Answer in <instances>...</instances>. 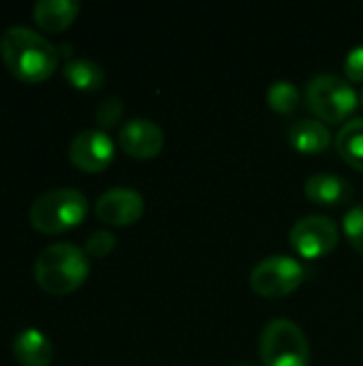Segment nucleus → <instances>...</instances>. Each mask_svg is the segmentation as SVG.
<instances>
[{"label":"nucleus","mask_w":363,"mask_h":366,"mask_svg":"<svg viewBox=\"0 0 363 366\" xmlns=\"http://www.w3.org/2000/svg\"><path fill=\"white\" fill-rule=\"evenodd\" d=\"M116 154L113 139L103 129H86L77 133L71 142L68 157L75 167L96 174L103 172Z\"/></svg>","instance_id":"6e6552de"},{"label":"nucleus","mask_w":363,"mask_h":366,"mask_svg":"<svg viewBox=\"0 0 363 366\" xmlns=\"http://www.w3.org/2000/svg\"><path fill=\"white\" fill-rule=\"evenodd\" d=\"M344 234L349 242L363 253V204L349 208V212L344 214Z\"/></svg>","instance_id":"a211bd4d"},{"label":"nucleus","mask_w":363,"mask_h":366,"mask_svg":"<svg viewBox=\"0 0 363 366\" xmlns=\"http://www.w3.org/2000/svg\"><path fill=\"white\" fill-rule=\"evenodd\" d=\"M306 279V268L291 255H267L250 272V285L261 296H287Z\"/></svg>","instance_id":"423d86ee"},{"label":"nucleus","mask_w":363,"mask_h":366,"mask_svg":"<svg viewBox=\"0 0 363 366\" xmlns=\"http://www.w3.org/2000/svg\"><path fill=\"white\" fill-rule=\"evenodd\" d=\"M344 73L353 81H363V43L355 45L344 58Z\"/></svg>","instance_id":"412c9836"},{"label":"nucleus","mask_w":363,"mask_h":366,"mask_svg":"<svg viewBox=\"0 0 363 366\" xmlns=\"http://www.w3.org/2000/svg\"><path fill=\"white\" fill-rule=\"evenodd\" d=\"M291 247L308 259L332 253L340 240L338 223L327 214H306L291 227Z\"/></svg>","instance_id":"0eeeda50"},{"label":"nucleus","mask_w":363,"mask_h":366,"mask_svg":"<svg viewBox=\"0 0 363 366\" xmlns=\"http://www.w3.org/2000/svg\"><path fill=\"white\" fill-rule=\"evenodd\" d=\"M263 366H308L310 343L304 330L289 317L270 320L259 335Z\"/></svg>","instance_id":"20e7f679"},{"label":"nucleus","mask_w":363,"mask_h":366,"mask_svg":"<svg viewBox=\"0 0 363 366\" xmlns=\"http://www.w3.org/2000/svg\"><path fill=\"white\" fill-rule=\"evenodd\" d=\"M306 195L321 206H338L351 197V184L338 174L329 172H317L306 178L304 182Z\"/></svg>","instance_id":"9b49d317"},{"label":"nucleus","mask_w":363,"mask_h":366,"mask_svg":"<svg viewBox=\"0 0 363 366\" xmlns=\"http://www.w3.org/2000/svg\"><path fill=\"white\" fill-rule=\"evenodd\" d=\"M79 13L77 0H39L32 9V17L45 32H62Z\"/></svg>","instance_id":"ddd939ff"},{"label":"nucleus","mask_w":363,"mask_h":366,"mask_svg":"<svg viewBox=\"0 0 363 366\" xmlns=\"http://www.w3.org/2000/svg\"><path fill=\"white\" fill-rule=\"evenodd\" d=\"M88 214V199L73 187L51 189L34 199L28 219L43 234H60L79 225Z\"/></svg>","instance_id":"7ed1b4c3"},{"label":"nucleus","mask_w":363,"mask_h":366,"mask_svg":"<svg viewBox=\"0 0 363 366\" xmlns=\"http://www.w3.org/2000/svg\"><path fill=\"white\" fill-rule=\"evenodd\" d=\"M289 139H291L295 150H300L304 154H317V152H323L329 146L332 133H329V129H327V124L323 120H319V118H302L289 129Z\"/></svg>","instance_id":"4468645a"},{"label":"nucleus","mask_w":363,"mask_h":366,"mask_svg":"<svg viewBox=\"0 0 363 366\" xmlns=\"http://www.w3.org/2000/svg\"><path fill=\"white\" fill-rule=\"evenodd\" d=\"M13 356L21 366H49L53 360V347L41 330L26 328L13 341Z\"/></svg>","instance_id":"f8f14e48"},{"label":"nucleus","mask_w":363,"mask_h":366,"mask_svg":"<svg viewBox=\"0 0 363 366\" xmlns=\"http://www.w3.org/2000/svg\"><path fill=\"white\" fill-rule=\"evenodd\" d=\"M143 195L131 187H113L96 199V217L113 227L135 223L143 214Z\"/></svg>","instance_id":"1a4fd4ad"},{"label":"nucleus","mask_w":363,"mask_h":366,"mask_svg":"<svg viewBox=\"0 0 363 366\" xmlns=\"http://www.w3.org/2000/svg\"><path fill=\"white\" fill-rule=\"evenodd\" d=\"M362 101H363V92H362Z\"/></svg>","instance_id":"5701e85b"},{"label":"nucleus","mask_w":363,"mask_h":366,"mask_svg":"<svg viewBox=\"0 0 363 366\" xmlns=\"http://www.w3.org/2000/svg\"><path fill=\"white\" fill-rule=\"evenodd\" d=\"M336 148L344 161L363 172V116L344 122L336 135Z\"/></svg>","instance_id":"dca6fc26"},{"label":"nucleus","mask_w":363,"mask_h":366,"mask_svg":"<svg viewBox=\"0 0 363 366\" xmlns=\"http://www.w3.org/2000/svg\"><path fill=\"white\" fill-rule=\"evenodd\" d=\"M90 272V262L83 249L71 242L45 247L34 262V279L41 290L53 296L75 292Z\"/></svg>","instance_id":"f03ea898"},{"label":"nucleus","mask_w":363,"mask_h":366,"mask_svg":"<svg viewBox=\"0 0 363 366\" xmlns=\"http://www.w3.org/2000/svg\"><path fill=\"white\" fill-rule=\"evenodd\" d=\"M122 150L135 159H152L163 150V129L150 118H131L118 133Z\"/></svg>","instance_id":"9d476101"},{"label":"nucleus","mask_w":363,"mask_h":366,"mask_svg":"<svg viewBox=\"0 0 363 366\" xmlns=\"http://www.w3.org/2000/svg\"><path fill=\"white\" fill-rule=\"evenodd\" d=\"M113 247H116V236L107 229H96L88 236L83 251L90 257H107L113 251Z\"/></svg>","instance_id":"aec40b11"},{"label":"nucleus","mask_w":363,"mask_h":366,"mask_svg":"<svg viewBox=\"0 0 363 366\" xmlns=\"http://www.w3.org/2000/svg\"><path fill=\"white\" fill-rule=\"evenodd\" d=\"M306 101L319 120L342 122L357 107V90L336 73H319L306 84Z\"/></svg>","instance_id":"39448f33"},{"label":"nucleus","mask_w":363,"mask_h":366,"mask_svg":"<svg viewBox=\"0 0 363 366\" xmlns=\"http://www.w3.org/2000/svg\"><path fill=\"white\" fill-rule=\"evenodd\" d=\"M124 114V105H122V99L118 97H107L98 103L96 112H94V118H96V124L107 129V127H113Z\"/></svg>","instance_id":"6ab92c4d"},{"label":"nucleus","mask_w":363,"mask_h":366,"mask_svg":"<svg viewBox=\"0 0 363 366\" xmlns=\"http://www.w3.org/2000/svg\"><path fill=\"white\" fill-rule=\"evenodd\" d=\"M62 71H64L66 81L77 90L94 92V90L103 88V84H105L103 66L96 64L94 60H88V58H73L64 64Z\"/></svg>","instance_id":"2eb2a0df"},{"label":"nucleus","mask_w":363,"mask_h":366,"mask_svg":"<svg viewBox=\"0 0 363 366\" xmlns=\"http://www.w3.org/2000/svg\"><path fill=\"white\" fill-rule=\"evenodd\" d=\"M235 366H255V365H235Z\"/></svg>","instance_id":"4be33fe9"},{"label":"nucleus","mask_w":363,"mask_h":366,"mask_svg":"<svg viewBox=\"0 0 363 366\" xmlns=\"http://www.w3.org/2000/svg\"><path fill=\"white\" fill-rule=\"evenodd\" d=\"M267 103L274 112L289 114L297 107L300 103V90L293 81L289 79H276L267 88Z\"/></svg>","instance_id":"f3484780"},{"label":"nucleus","mask_w":363,"mask_h":366,"mask_svg":"<svg viewBox=\"0 0 363 366\" xmlns=\"http://www.w3.org/2000/svg\"><path fill=\"white\" fill-rule=\"evenodd\" d=\"M0 54L11 75L21 81L39 84L58 69V49L41 32L26 26H11L0 39Z\"/></svg>","instance_id":"f257e3e1"}]
</instances>
